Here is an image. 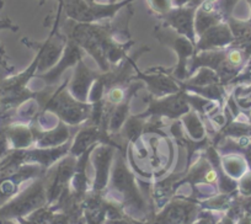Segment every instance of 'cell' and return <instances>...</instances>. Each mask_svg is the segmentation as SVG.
<instances>
[{
	"label": "cell",
	"mask_w": 251,
	"mask_h": 224,
	"mask_svg": "<svg viewBox=\"0 0 251 224\" xmlns=\"http://www.w3.org/2000/svg\"><path fill=\"white\" fill-rule=\"evenodd\" d=\"M67 83L63 84L58 91L48 96L40 102L45 103V108L50 112H54L60 121L68 124H79L90 119L93 114V105L78 101L71 93L64 89Z\"/></svg>",
	"instance_id": "obj_1"
},
{
	"label": "cell",
	"mask_w": 251,
	"mask_h": 224,
	"mask_svg": "<svg viewBox=\"0 0 251 224\" xmlns=\"http://www.w3.org/2000/svg\"><path fill=\"white\" fill-rule=\"evenodd\" d=\"M134 0H125L122 3H98L91 0H63V9L67 18L81 24L99 23L105 19H111L122 8Z\"/></svg>",
	"instance_id": "obj_2"
},
{
	"label": "cell",
	"mask_w": 251,
	"mask_h": 224,
	"mask_svg": "<svg viewBox=\"0 0 251 224\" xmlns=\"http://www.w3.org/2000/svg\"><path fill=\"white\" fill-rule=\"evenodd\" d=\"M154 36L160 41L164 45L170 46L171 48L176 50L178 55V66L176 68L175 75L178 79H183L186 76V61H187V57L194 54V47L196 46L188 40L185 36L180 35V33L176 32L175 30H173L169 26L163 25V26H156L154 28Z\"/></svg>",
	"instance_id": "obj_3"
},
{
	"label": "cell",
	"mask_w": 251,
	"mask_h": 224,
	"mask_svg": "<svg viewBox=\"0 0 251 224\" xmlns=\"http://www.w3.org/2000/svg\"><path fill=\"white\" fill-rule=\"evenodd\" d=\"M197 8L195 6H182L173 8L169 13L160 15L161 20L166 26L175 30L180 35L185 36L196 46V32H195V14Z\"/></svg>",
	"instance_id": "obj_4"
},
{
	"label": "cell",
	"mask_w": 251,
	"mask_h": 224,
	"mask_svg": "<svg viewBox=\"0 0 251 224\" xmlns=\"http://www.w3.org/2000/svg\"><path fill=\"white\" fill-rule=\"evenodd\" d=\"M46 199H47V191H46L43 184L41 181L36 182L25 194L21 195L20 199H18L14 203L1 211V213L9 214V216H21V214L32 211L33 208L42 206Z\"/></svg>",
	"instance_id": "obj_5"
},
{
	"label": "cell",
	"mask_w": 251,
	"mask_h": 224,
	"mask_svg": "<svg viewBox=\"0 0 251 224\" xmlns=\"http://www.w3.org/2000/svg\"><path fill=\"white\" fill-rule=\"evenodd\" d=\"M112 184L117 191L122 192L125 195V197H127L129 201H132L133 206L141 208L142 204H143V201H142L141 196H139L138 191H137L136 186H134V181L131 173L126 168L125 163H123V159L121 156L117 158L115 169H113Z\"/></svg>",
	"instance_id": "obj_6"
},
{
	"label": "cell",
	"mask_w": 251,
	"mask_h": 224,
	"mask_svg": "<svg viewBox=\"0 0 251 224\" xmlns=\"http://www.w3.org/2000/svg\"><path fill=\"white\" fill-rule=\"evenodd\" d=\"M84 53H85V50L78 43L74 42L73 40H68L67 38V45L64 50H63L60 61L57 62V66L50 69V72H47V74H42L41 78L43 80H46L47 84L55 83L58 80V78H59L60 74L64 72V69L73 66V64H78V62L81 61V57L84 55Z\"/></svg>",
	"instance_id": "obj_7"
},
{
	"label": "cell",
	"mask_w": 251,
	"mask_h": 224,
	"mask_svg": "<svg viewBox=\"0 0 251 224\" xmlns=\"http://www.w3.org/2000/svg\"><path fill=\"white\" fill-rule=\"evenodd\" d=\"M107 142V144H112L116 148H120L116 142H112L107 136V132L103 126H98V124H91L88 126L86 128H83L79 131L78 136L75 137L73 146L71 147V153L72 155L78 156L83 154L89 147L94 143V142Z\"/></svg>",
	"instance_id": "obj_8"
},
{
	"label": "cell",
	"mask_w": 251,
	"mask_h": 224,
	"mask_svg": "<svg viewBox=\"0 0 251 224\" xmlns=\"http://www.w3.org/2000/svg\"><path fill=\"white\" fill-rule=\"evenodd\" d=\"M190 111V106H188L187 100L182 98L181 94L176 93V95L166 98L165 100L161 101H154L151 106L149 107L148 112L143 115H139L138 117H146L148 115H166L169 117L182 116V115L187 114Z\"/></svg>",
	"instance_id": "obj_9"
},
{
	"label": "cell",
	"mask_w": 251,
	"mask_h": 224,
	"mask_svg": "<svg viewBox=\"0 0 251 224\" xmlns=\"http://www.w3.org/2000/svg\"><path fill=\"white\" fill-rule=\"evenodd\" d=\"M96 79H98V74L84 66L83 61H79L69 91L78 101L86 102L88 95L90 93V85L93 81H96Z\"/></svg>",
	"instance_id": "obj_10"
},
{
	"label": "cell",
	"mask_w": 251,
	"mask_h": 224,
	"mask_svg": "<svg viewBox=\"0 0 251 224\" xmlns=\"http://www.w3.org/2000/svg\"><path fill=\"white\" fill-rule=\"evenodd\" d=\"M233 40L231 36V31L228 25L226 24H217V25L212 26L207 31H204L200 40L197 41L196 48L201 50H209L212 48L221 47V46H226L230 43Z\"/></svg>",
	"instance_id": "obj_11"
},
{
	"label": "cell",
	"mask_w": 251,
	"mask_h": 224,
	"mask_svg": "<svg viewBox=\"0 0 251 224\" xmlns=\"http://www.w3.org/2000/svg\"><path fill=\"white\" fill-rule=\"evenodd\" d=\"M91 154H93V161L96 169L95 189L101 190L107 182L108 168L112 160L113 149L106 144L99 147L95 146L94 150H91Z\"/></svg>",
	"instance_id": "obj_12"
},
{
	"label": "cell",
	"mask_w": 251,
	"mask_h": 224,
	"mask_svg": "<svg viewBox=\"0 0 251 224\" xmlns=\"http://www.w3.org/2000/svg\"><path fill=\"white\" fill-rule=\"evenodd\" d=\"M33 136L37 139L38 148H53V147L62 146L69 138V128L59 121L58 126L53 129L45 132L33 131Z\"/></svg>",
	"instance_id": "obj_13"
},
{
	"label": "cell",
	"mask_w": 251,
	"mask_h": 224,
	"mask_svg": "<svg viewBox=\"0 0 251 224\" xmlns=\"http://www.w3.org/2000/svg\"><path fill=\"white\" fill-rule=\"evenodd\" d=\"M194 209L195 207L192 204L177 202V203L170 206L164 212L160 221L164 224H177L180 222H185L186 219L191 218Z\"/></svg>",
	"instance_id": "obj_14"
},
{
	"label": "cell",
	"mask_w": 251,
	"mask_h": 224,
	"mask_svg": "<svg viewBox=\"0 0 251 224\" xmlns=\"http://www.w3.org/2000/svg\"><path fill=\"white\" fill-rule=\"evenodd\" d=\"M143 80L149 85L151 93L156 94L158 96L165 95V94H176L178 93V88L171 79L165 78L164 75H155V76H146L141 74Z\"/></svg>",
	"instance_id": "obj_15"
},
{
	"label": "cell",
	"mask_w": 251,
	"mask_h": 224,
	"mask_svg": "<svg viewBox=\"0 0 251 224\" xmlns=\"http://www.w3.org/2000/svg\"><path fill=\"white\" fill-rule=\"evenodd\" d=\"M6 137L14 143L15 148H27L35 139L33 131L24 126H15L6 131Z\"/></svg>",
	"instance_id": "obj_16"
},
{
	"label": "cell",
	"mask_w": 251,
	"mask_h": 224,
	"mask_svg": "<svg viewBox=\"0 0 251 224\" xmlns=\"http://www.w3.org/2000/svg\"><path fill=\"white\" fill-rule=\"evenodd\" d=\"M183 126L187 129L188 134L192 137L196 141H202L204 137V128L202 126V122L200 121L199 117H197L196 114L188 111L187 114L183 115L182 117Z\"/></svg>",
	"instance_id": "obj_17"
},
{
	"label": "cell",
	"mask_w": 251,
	"mask_h": 224,
	"mask_svg": "<svg viewBox=\"0 0 251 224\" xmlns=\"http://www.w3.org/2000/svg\"><path fill=\"white\" fill-rule=\"evenodd\" d=\"M223 164L226 173L233 177L240 176L245 170V163L239 156H228V158L223 159Z\"/></svg>",
	"instance_id": "obj_18"
},
{
	"label": "cell",
	"mask_w": 251,
	"mask_h": 224,
	"mask_svg": "<svg viewBox=\"0 0 251 224\" xmlns=\"http://www.w3.org/2000/svg\"><path fill=\"white\" fill-rule=\"evenodd\" d=\"M143 129V122H142L141 120H138V117H136V119L128 120V122L125 124V132H123V133H125V137H127V138L133 141V139L138 138L139 133H141Z\"/></svg>",
	"instance_id": "obj_19"
},
{
	"label": "cell",
	"mask_w": 251,
	"mask_h": 224,
	"mask_svg": "<svg viewBox=\"0 0 251 224\" xmlns=\"http://www.w3.org/2000/svg\"><path fill=\"white\" fill-rule=\"evenodd\" d=\"M148 4L151 10L159 16L169 13L174 8L171 0H148Z\"/></svg>",
	"instance_id": "obj_20"
},
{
	"label": "cell",
	"mask_w": 251,
	"mask_h": 224,
	"mask_svg": "<svg viewBox=\"0 0 251 224\" xmlns=\"http://www.w3.org/2000/svg\"><path fill=\"white\" fill-rule=\"evenodd\" d=\"M238 0H221V10L223 11V14L229 15L233 10L234 5Z\"/></svg>",
	"instance_id": "obj_21"
},
{
	"label": "cell",
	"mask_w": 251,
	"mask_h": 224,
	"mask_svg": "<svg viewBox=\"0 0 251 224\" xmlns=\"http://www.w3.org/2000/svg\"><path fill=\"white\" fill-rule=\"evenodd\" d=\"M228 59L233 66H238V64H240L241 61H243V55H241V53L239 52V50H231V52L229 53Z\"/></svg>",
	"instance_id": "obj_22"
},
{
	"label": "cell",
	"mask_w": 251,
	"mask_h": 224,
	"mask_svg": "<svg viewBox=\"0 0 251 224\" xmlns=\"http://www.w3.org/2000/svg\"><path fill=\"white\" fill-rule=\"evenodd\" d=\"M0 30L18 31L19 27L16 25H14L10 19H4V20H0Z\"/></svg>",
	"instance_id": "obj_23"
},
{
	"label": "cell",
	"mask_w": 251,
	"mask_h": 224,
	"mask_svg": "<svg viewBox=\"0 0 251 224\" xmlns=\"http://www.w3.org/2000/svg\"><path fill=\"white\" fill-rule=\"evenodd\" d=\"M241 191L245 195H251V175H248L241 182Z\"/></svg>",
	"instance_id": "obj_24"
},
{
	"label": "cell",
	"mask_w": 251,
	"mask_h": 224,
	"mask_svg": "<svg viewBox=\"0 0 251 224\" xmlns=\"http://www.w3.org/2000/svg\"><path fill=\"white\" fill-rule=\"evenodd\" d=\"M192 0H171L174 8H182V6L190 5Z\"/></svg>",
	"instance_id": "obj_25"
},
{
	"label": "cell",
	"mask_w": 251,
	"mask_h": 224,
	"mask_svg": "<svg viewBox=\"0 0 251 224\" xmlns=\"http://www.w3.org/2000/svg\"><path fill=\"white\" fill-rule=\"evenodd\" d=\"M91 1H103V0H91ZM105 1H107L108 4H113V3H116V1H117V0H105Z\"/></svg>",
	"instance_id": "obj_26"
},
{
	"label": "cell",
	"mask_w": 251,
	"mask_h": 224,
	"mask_svg": "<svg viewBox=\"0 0 251 224\" xmlns=\"http://www.w3.org/2000/svg\"><path fill=\"white\" fill-rule=\"evenodd\" d=\"M45 1L46 0H40V5H42ZM58 4H59V5H63V0H58Z\"/></svg>",
	"instance_id": "obj_27"
},
{
	"label": "cell",
	"mask_w": 251,
	"mask_h": 224,
	"mask_svg": "<svg viewBox=\"0 0 251 224\" xmlns=\"http://www.w3.org/2000/svg\"><path fill=\"white\" fill-rule=\"evenodd\" d=\"M222 224H233V223H231V221H229V219H224V221L222 222Z\"/></svg>",
	"instance_id": "obj_28"
},
{
	"label": "cell",
	"mask_w": 251,
	"mask_h": 224,
	"mask_svg": "<svg viewBox=\"0 0 251 224\" xmlns=\"http://www.w3.org/2000/svg\"><path fill=\"white\" fill-rule=\"evenodd\" d=\"M197 224H209V223L207 221H200Z\"/></svg>",
	"instance_id": "obj_29"
},
{
	"label": "cell",
	"mask_w": 251,
	"mask_h": 224,
	"mask_svg": "<svg viewBox=\"0 0 251 224\" xmlns=\"http://www.w3.org/2000/svg\"><path fill=\"white\" fill-rule=\"evenodd\" d=\"M3 6H4V1L3 0H0V9L3 8Z\"/></svg>",
	"instance_id": "obj_30"
}]
</instances>
